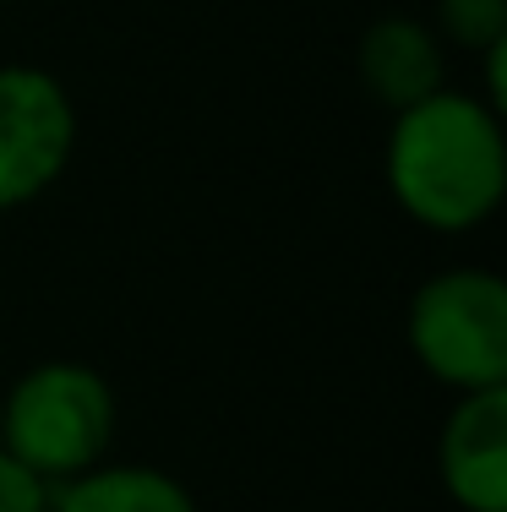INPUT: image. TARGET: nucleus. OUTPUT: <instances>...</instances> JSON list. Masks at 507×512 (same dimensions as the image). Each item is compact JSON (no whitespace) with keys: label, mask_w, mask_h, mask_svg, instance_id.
Segmentation results:
<instances>
[{"label":"nucleus","mask_w":507,"mask_h":512,"mask_svg":"<svg viewBox=\"0 0 507 512\" xmlns=\"http://www.w3.org/2000/svg\"><path fill=\"white\" fill-rule=\"evenodd\" d=\"M382 175L409 224L431 235H475L507 197V131L480 93L437 88L393 115Z\"/></svg>","instance_id":"f257e3e1"},{"label":"nucleus","mask_w":507,"mask_h":512,"mask_svg":"<svg viewBox=\"0 0 507 512\" xmlns=\"http://www.w3.org/2000/svg\"><path fill=\"white\" fill-rule=\"evenodd\" d=\"M120 404L104 371L82 360H39L6 387L0 447L39 480H71L110 458Z\"/></svg>","instance_id":"f03ea898"},{"label":"nucleus","mask_w":507,"mask_h":512,"mask_svg":"<svg viewBox=\"0 0 507 512\" xmlns=\"http://www.w3.org/2000/svg\"><path fill=\"white\" fill-rule=\"evenodd\" d=\"M404 344L448 393L507 387V284L491 267H442L409 295Z\"/></svg>","instance_id":"7ed1b4c3"},{"label":"nucleus","mask_w":507,"mask_h":512,"mask_svg":"<svg viewBox=\"0 0 507 512\" xmlns=\"http://www.w3.org/2000/svg\"><path fill=\"white\" fill-rule=\"evenodd\" d=\"M77 104L66 82L28 60L0 66V213L39 202L77 158Z\"/></svg>","instance_id":"20e7f679"},{"label":"nucleus","mask_w":507,"mask_h":512,"mask_svg":"<svg viewBox=\"0 0 507 512\" xmlns=\"http://www.w3.org/2000/svg\"><path fill=\"white\" fill-rule=\"evenodd\" d=\"M437 480L458 512H507V387L453 398L437 436Z\"/></svg>","instance_id":"39448f33"},{"label":"nucleus","mask_w":507,"mask_h":512,"mask_svg":"<svg viewBox=\"0 0 507 512\" xmlns=\"http://www.w3.org/2000/svg\"><path fill=\"white\" fill-rule=\"evenodd\" d=\"M355 71H360V88L388 109V115H398V109H409V104L431 99L437 88H448V44L437 39L431 22L393 11V17H377L360 33Z\"/></svg>","instance_id":"423d86ee"},{"label":"nucleus","mask_w":507,"mask_h":512,"mask_svg":"<svg viewBox=\"0 0 507 512\" xmlns=\"http://www.w3.org/2000/svg\"><path fill=\"white\" fill-rule=\"evenodd\" d=\"M50 512H202L191 485L159 463H93L55 485Z\"/></svg>","instance_id":"0eeeda50"},{"label":"nucleus","mask_w":507,"mask_h":512,"mask_svg":"<svg viewBox=\"0 0 507 512\" xmlns=\"http://www.w3.org/2000/svg\"><path fill=\"white\" fill-rule=\"evenodd\" d=\"M442 44L464 55H486L491 44L507 39V0H437V17H431Z\"/></svg>","instance_id":"6e6552de"},{"label":"nucleus","mask_w":507,"mask_h":512,"mask_svg":"<svg viewBox=\"0 0 507 512\" xmlns=\"http://www.w3.org/2000/svg\"><path fill=\"white\" fill-rule=\"evenodd\" d=\"M50 496H55L50 480L22 469V463L0 447V512H50Z\"/></svg>","instance_id":"1a4fd4ad"},{"label":"nucleus","mask_w":507,"mask_h":512,"mask_svg":"<svg viewBox=\"0 0 507 512\" xmlns=\"http://www.w3.org/2000/svg\"><path fill=\"white\" fill-rule=\"evenodd\" d=\"M480 77H486V93H480V99L507 120V39L491 44V50L480 55Z\"/></svg>","instance_id":"9d476101"}]
</instances>
